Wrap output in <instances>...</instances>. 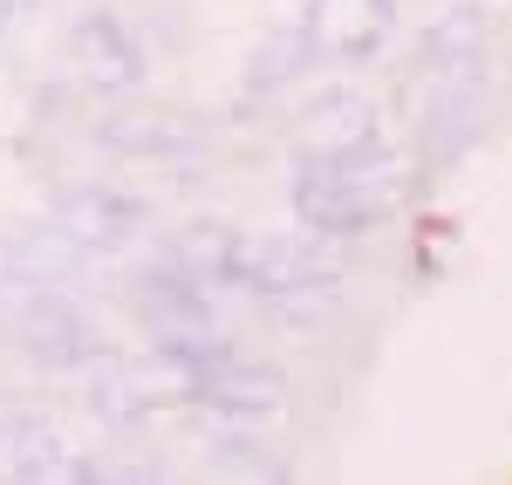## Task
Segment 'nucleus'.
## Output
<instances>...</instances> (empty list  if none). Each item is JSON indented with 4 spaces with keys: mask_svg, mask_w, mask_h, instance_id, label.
Here are the masks:
<instances>
[{
    "mask_svg": "<svg viewBox=\"0 0 512 485\" xmlns=\"http://www.w3.org/2000/svg\"><path fill=\"white\" fill-rule=\"evenodd\" d=\"M62 438H55V424L35 417L28 404H0V472L7 479H62L69 472V458H62Z\"/></svg>",
    "mask_w": 512,
    "mask_h": 485,
    "instance_id": "9d476101",
    "label": "nucleus"
},
{
    "mask_svg": "<svg viewBox=\"0 0 512 485\" xmlns=\"http://www.w3.org/2000/svg\"><path fill=\"white\" fill-rule=\"evenodd\" d=\"M82 404L96 410L103 424H117V431H137V424H151L164 417L171 404H192V376L171 363V356H96V363L82 369Z\"/></svg>",
    "mask_w": 512,
    "mask_h": 485,
    "instance_id": "f03ea898",
    "label": "nucleus"
},
{
    "mask_svg": "<svg viewBox=\"0 0 512 485\" xmlns=\"http://www.w3.org/2000/svg\"><path fill=\"white\" fill-rule=\"evenodd\" d=\"M383 28H390V0H308V21H301L308 48L328 62L369 55L383 41Z\"/></svg>",
    "mask_w": 512,
    "mask_h": 485,
    "instance_id": "6e6552de",
    "label": "nucleus"
},
{
    "mask_svg": "<svg viewBox=\"0 0 512 485\" xmlns=\"http://www.w3.org/2000/svg\"><path fill=\"white\" fill-rule=\"evenodd\" d=\"M69 69H76L82 89H96V96H130V89H144L151 76V55H144V41L130 35V21L110 14V7H89L76 14V28H69Z\"/></svg>",
    "mask_w": 512,
    "mask_h": 485,
    "instance_id": "20e7f679",
    "label": "nucleus"
},
{
    "mask_svg": "<svg viewBox=\"0 0 512 485\" xmlns=\"http://www.w3.org/2000/svg\"><path fill=\"white\" fill-rule=\"evenodd\" d=\"M185 274H198L205 287H239V253H246V233H233L226 219H192L178 226L171 246H164Z\"/></svg>",
    "mask_w": 512,
    "mask_h": 485,
    "instance_id": "f8f14e48",
    "label": "nucleus"
},
{
    "mask_svg": "<svg viewBox=\"0 0 512 485\" xmlns=\"http://www.w3.org/2000/svg\"><path fill=\"white\" fill-rule=\"evenodd\" d=\"M144 199H130V192H117V185H69L62 199H55V226L69 233V240H82L89 253H117V246H130L137 233H144Z\"/></svg>",
    "mask_w": 512,
    "mask_h": 485,
    "instance_id": "0eeeda50",
    "label": "nucleus"
},
{
    "mask_svg": "<svg viewBox=\"0 0 512 485\" xmlns=\"http://www.w3.org/2000/svg\"><path fill=\"white\" fill-rule=\"evenodd\" d=\"M192 404L219 410V417H267V410H280V376L260 369V363H246L233 349L226 363H212L192 383Z\"/></svg>",
    "mask_w": 512,
    "mask_h": 485,
    "instance_id": "9b49d317",
    "label": "nucleus"
},
{
    "mask_svg": "<svg viewBox=\"0 0 512 485\" xmlns=\"http://www.w3.org/2000/svg\"><path fill=\"white\" fill-rule=\"evenodd\" d=\"M390 199H396L390 171H369V151H355V158L315 151L294 178V219L308 233H328V240H349L362 226H376L390 212Z\"/></svg>",
    "mask_w": 512,
    "mask_h": 485,
    "instance_id": "f257e3e1",
    "label": "nucleus"
},
{
    "mask_svg": "<svg viewBox=\"0 0 512 485\" xmlns=\"http://www.w3.org/2000/svg\"><path fill=\"white\" fill-rule=\"evenodd\" d=\"M82 260H89V246L69 240V233L48 219V226H35V233H14V240H7V281H48V287H62Z\"/></svg>",
    "mask_w": 512,
    "mask_h": 485,
    "instance_id": "ddd939ff",
    "label": "nucleus"
},
{
    "mask_svg": "<svg viewBox=\"0 0 512 485\" xmlns=\"http://www.w3.org/2000/svg\"><path fill=\"white\" fill-rule=\"evenodd\" d=\"M0 404H7V397H0Z\"/></svg>",
    "mask_w": 512,
    "mask_h": 485,
    "instance_id": "f3484780",
    "label": "nucleus"
},
{
    "mask_svg": "<svg viewBox=\"0 0 512 485\" xmlns=\"http://www.w3.org/2000/svg\"><path fill=\"white\" fill-rule=\"evenodd\" d=\"M301 55H315V48H308V35H280L267 55H253V89H274V82H287Z\"/></svg>",
    "mask_w": 512,
    "mask_h": 485,
    "instance_id": "2eb2a0df",
    "label": "nucleus"
},
{
    "mask_svg": "<svg viewBox=\"0 0 512 485\" xmlns=\"http://www.w3.org/2000/svg\"><path fill=\"white\" fill-rule=\"evenodd\" d=\"M308 123H315V151H335V158L376 151V110L362 96H349V89L321 96L315 110H308Z\"/></svg>",
    "mask_w": 512,
    "mask_h": 485,
    "instance_id": "4468645a",
    "label": "nucleus"
},
{
    "mask_svg": "<svg viewBox=\"0 0 512 485\" xmlns=\"http://www.w3.org/2000/svg\"><path fill=\"white\" fill-rule=\"evenodd\" d=\"M7 322H14L21 356L41 363V369H89L96 356H103V328L89 322L62 287H48V281H21L14 308H7Z\"/></svg>",
    "mask_w": 512,
    "mask_h": 485,
    "instance_id": "7ed1b4c3",
    "label": "nucleus"
},
{
    "mask_svg": "<svg viewBox=\"0 0 512 485\" xmlns=\"http://www.w3.org/2000/svg\"><path fill=\"white\" fill-rule=\"evenodd\" d=\"M130 308H137V322L151 328V342H171V335H205L212 328V287L185 274L171 253L151 260V267H137L130 274Z\"/></svg>",
    "mask_w": 512,
    "mask_h": 485,
    "instance_id": "39448f33",
    "label": "nucleus"
},
{
    "mask_svg": "<svg viewBox=\"0 0 512 485\" xmlns=\"http://www.w3.org/2000/svg\"><path fill=\"white\" fill-rule=\"evenodd\" d=\"M89 137L130 164H185L205 151V130L171 117V110H103L89 123Z\"/></svg>",
    "mask_w": 512,
    "mask_h": 485,
    "instance_id": "423d86ee",
    "label": "nucleus"
},
{
    "mask_svg": "<svg viewBox=\"0 0 512 485\" xmlns=\"http://www.w3.org/2000/svg\"><path fill=\"white\" fill-rule=\"evenodd\" d=\"M328 281L335 274L301 240H246V253H239V287L246 294H267V301H280V294H315Z\"/></svg>",
    "mask_w": 512,
    "mask_h": 485,
    "instance_id": "1a4fd4ad",
    "label": "nucleus"
},
{
    "mask_svg": "<svg viewBox=\"0 0 512 485\" xmlns=\"http://www.w3.org/2000/svg\"><path fill=\"white\" fill-rule=\"evenodd\" d=\"M21 14H28V0H0V48H7V35H14Z\"/></svg>",
    "mask_w": 512,
    "mask_h": 485,
    "instance_id": "dca6fc26",
    "label": "nucleus"
}]
</instances>
